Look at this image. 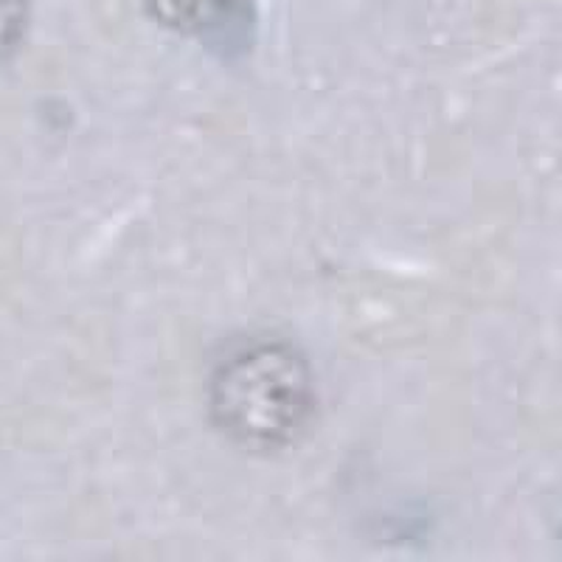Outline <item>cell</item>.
Instances as JSON below:
<instances>
[{"label": "cell", "instance_id": "2", "mask_svg": "<svg viewBox=\"0 0 562 562\" xmlns=\"http://www.w3.org/2000/svg\"><path fill=\"white\" fill-rule=\"evenodd\" d=\"M160 26L214 52L245 48L254 32V0H144Z\"/></svg>", "mask_w": 562, "mask_h": 562}, {"label": "cell", "instance_id": "3", "mask_svg": "<svg viewBox=\"0 0 562 562\" xmlns=\"http://www.w3.org/2000/svg\"><path fill=\"white\" fill-rule=\"evenodd\" d=\"M29 26L26 0H0V59L9 57L20 45Z\"/></svg>", "mask_w": 562, "mask_h": 562}, {"label": "cell", "instance_id": "1", "mask_svg": "<svg viewBox=\"0 0 562 562\" xmlns=\"http://www.w3.org/2000/svg\"><path fill=\"white\" fill-rule=\"evenodd\" d=\"M209 411L237 448L273 453L299 439L313 419V371L293 346L256 340L211 374Z\"/></svg>", "mask_w": 562, "mask_h": 562}]
</instances>
